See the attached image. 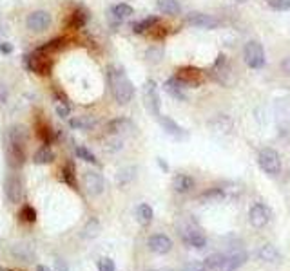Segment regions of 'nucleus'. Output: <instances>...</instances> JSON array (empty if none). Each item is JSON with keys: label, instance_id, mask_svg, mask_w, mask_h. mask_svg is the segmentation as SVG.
Returning a JSON list of instances; mask_svg holds the SVG:
<instances>
[{"label": "nucleus", "instance_id": "nucleus-8", "mask_svg": "<svg viewBox=\"0 0 290 271\" xmlns=\"http://www.w3.org/2000/svg\"><path fill=\"white\" fill-rule=\"evenodd\" d=\"M51 22H53L51 15L47 11H44V9H38V11H33L28 16L26 26H28V29L31 33H44L51 27Z\"/></svg>", "mask_w": 290, "mask_h": 271}, {"label": "nucleus", "instance_id": "nucleus-45", "mask_svg": "<svg viewBox=\"0 0 290 271\" xmlns=\"http://www.w3.org/2000/svg\"><path fill=\"white\" fill-rule=\"evenodd\" d=\"M8 98H9V91L8 87L0 81V103H8Z\"/></svg>", "mask_w": 290, "mask_h": 271}, {"label": "nucleus", "instance_id": "nucleus-18", "mask_svg": "<svg viewBox=\"0 0 290 271\" xmlns=\"http://www.w3.org/2000/svg\"><path fill=\"white\" fill-rule=\"evenodd\" d=\"M11 253L16 257L18 260H22V262H31L33 257H35V252H33V246L31 244H13L11 248Z\"/></svg>", "mask_w": 290, "mask_h": 271}, {"label": "nucleus", "instance_id": "nucleus-10", "mask_svg": "<svg viewBox=\"0 0 290 271\" xmlns=\"http://www.w3.org/2000/svg\"><path fill=\"white\" fill-rule=\"evenodd\" d=\"M82 185H84V188H86L87 194L93 195V197L100 195L103 192V188H106V183H103L102 174H98V172H94V170L84 172Z\"/></svg>", "mask_w": 290, "mask_h": 271}, {"label": "nucleus", "instance_id": "nucleus-42", "mask_svg": "<svg viewBox=\"0 0 290 271\" xmlns=\"http://www.w3.org/2000/svg\"><path fill=\"white\" fill-rule=\"evenodd\" d=\"M98 271H116V267H114V262L111 259H100Z\"/></svg>", "mask_w": 290, "mask_h": 271}, {"label": "nucleus", "instance_id": "nucleus-49", "mask_svg": "<svg viewBox=\"0 0 290 271\" xmlns=\"http://www.w3.org/2000/svg\"><path fill=\"white\" fill-rule=\"evenodd\" d=\"M36 271H51V269H49L47 266H42V264H40V266H36Z\"/></svg>", "mask_w": 290, "mask_h": 271}, {"label": "nucleus", "instance_id": "nucleus-44", "mask_svg": "<svg viewBox=\"0 0 290 271\" xmlns=\"http://www.w3.org/2000/svg\"><path fill=\"white\" fill-rule=\"evenodd\" d=\"M205 269H207V267H205V262L203 264L201 262H191L183 267V271H205Z\"/></svg>", "mask_w": 290, "mask_h": 271}, {"label": "nucleus", "instance_id": "nucleus-16", "mask_svg": "<svg viewBox=\"0 0 290 271\" xmlns=\"http://www.w3.org/2000/svg\"><path fill=\"white\" fill-rule=\"evenodd\" d=\"M209 127L212 128L218 134H231L232 128H234V123L229 116H216L214 120L209 121Z\"/></svg>", "mask_w": 290, "mask_h": 271}, {"label": "nucleus", "instance_id": "nucleus-43", "mask_svg": "<svg viewBox=\"0 0 290 271\" xmlns=\"http://www.w3.org/2000/svg\"><path fill=\"white\" fill-rule=\"evenodd\" d=\"M220 197H223V192L218 188L211 190V192H205V194L201 195V199H207V201H211V199H220Z\"/></svg>", "mask_w": 290, "mask_h": 271}, {"label": "nucleus", "instance_id": "nucleus-29", "mask_svg": "<svg viewBox=\"0 0 290 271\" xmlns=\"http://www.w3.org/2000/svg\"><path fill=\"white\" fill-rule=\"evenodd\" d=\"M183 240L189 244V246H192V248H203L205 246V237L201 235L200 232H196V230H189V232L183 233Z\"/></svg>", "mask_w": 290, "mask_h": 271}, {"label": "nucleus", "instance_id": "nucleus-23", "mask_svg": "<svg viewBox=\"0 0 290 271\" xmlns=\"http://www.w3.org/2000/svg\"><path fill=\"white\" fill-rule=\"evenodd\" d=\"M156 6L163 15H169V16H176L181 13V4L178 0H158Z\"/></svg>", "mask_w": 290, "mask_h": 271}, {"label": "nucleus", "instance_id": "nucleus-30", "mask_svg": "<svg viewBox=\"0 0 290 271\" xmlns=\"http://www.w3.org/2000/svg\"><path fill=\"white\" fill-rule=\"evenodd\" d=\"M153 217H154V212H153V208H151L149 205H138V208H136V219H138V222H140L141 226H147V224H151V221H153Z\"/></svg>", "mask_w": 290, "mask_h": 271}, {"label": "nucleus", "instance_id": "nucleus-4", "mask_svg": "<svg viewBox=\"0 0 290 271\" xmlns=\"http://www.w3.org/2000/svg\"><path fill=\"white\" fill-rule=\"evenodd\" d=\"M174 78L178 80L181 87H200L205 80V71L198 69V67L192 65H183L180 69H176L174 73Z\"/></svg>", "mask_w": 290, "mask_h": 271}, {"label": "nucleus", "instance_id": "nucleus-19", "mask_svg": "<svg viewBox=\"0 0 290 271\" xmlns=\"http://www.w3.org/2000/svg\"><path fill=\"white\" fill-rule=\"evenodd\" d=\"M258 259L263 260V262H278L281 259V253L272 244H263L261 248L258 250Z\"/></svg>", "mask_w": 290, "mask_h": 271}, {"label": "nucleus", "instance_id": "nucleus-31", "mask_svg": "<svg viewBox=\"0 0 290 271\" xmlns=\"http://www.w3.org/2000/svg\"><path fill=\"white\" fill-rule=\"evenodd\" d=\"M87 22V13L84 9H76L73 15H71V20H69V27L71 29H82Z\"/></svg>", "mask_w": 290, "mask_h": 271}, {"label": "nucleus", "instance_id": "nucleus-15", "mask_svg": "<svg viewBox=\"0 0 290 271\" xmlns=\"http://www.w3.org/2000/svg\"><path fill=\"white\" fill-rule=\"evenodd\" d=\"M107 130H109L113 136H126L134 130V125H133V121L127 120V118H116V120L107 123Z\"/></svg>", "mask_w": 290, "mask_h": 271}, {"label": "nucleus", "instance_id": "nucleus-5", "mask_svg": "<svg viewBox=\"0 0 290 271\" xmlns=\"http://www.w3.org/2000/svg\"><path fill=\"white\" fill-rule=\"evenodd\" d=\"M258 165L265 174L272 175V177L281 172V159H279V154L274 148H263V150H259Z\"/></svg>", "mask_w": 290, "mask_h": 271}, {"label": "nucleus", "instance_id": "nucleus-50", "mask_svg": "<svg viewBox=\"0 0 290 271\" xmlns=\"http://www.w3.org/2000/svg\"><path fill=\"white\" fill-rule=\"evenodd\" d=\"M234 2H239V4H241V2H247V0H234Z\"/></svg>", "mask_w": 290, "mask_h": 271}, {"label": "nucleus", "instance_id": "nucleus-33", "mask_svg": "<svg viewBox=\"0 0 290 271\" xmlns=\"http://www.w3.org/2000/svg\"><path fill=\"white\" fill-rule=\"evenodd\" d=\"M18 217L22 222H35L36 221V210L31 205H24L18 212Z\"/></svg>", "mask_w": 290, "mask_h": 271}, {"label": "nucleus", "instance_id": "nucleus-38", "mask_svg": "<svg viewBox=\"0 0 290 271\" xmlns=\"http://www.w3.org/2000/svg\"><path fill=\"white\" fill-rule=\"evenodd\" d=\"M134 168L133 167H129V168H123V170H120L118 172V183H120V185H127V183L131 181V179L134 177Z\"/></svg>", "mask_w": 290, "mask_h": 271}, {"label": "nucleus", "instance_id": "nucleus-36", "mask_svg": "<svg viewBox=\"0 0 290 271\" xmlns=\"http://www.w3.org/2000/svg\"><path fill=\"white\" fill-rule=\"evenodd\" d=\"M76 155H78L80 159H84V161L91 163V165H98V159H96V155H94L91 150H87L86 147H76Z\"/></svg>", "mask_w": 290, "mask_h": 271}, {"label": "nucleus", "instance_id": "nucleus-26", "mask_svg": "<svg viewBox=\"0 0 290 271\" xmlns=\"http://www.w3.org/2000/svg\"><path fill=\"white\" fill-rule=\"evenodd\" d=\"M158 22H160V20H158V16H147V18H143V20H140V22L133 24V33H136V35L149 33Z\"/></svg>", "mask_w": 290, "mask_h": 271}, {"label": "nucleus", "instance_id": "nucleus-21", "mask_svg": "<svg viewBox=\"0 0 290 271\" xmlns=\"http://www.w3.org/2000/svg\"><path fill=\"white\" fill-rule=\"evenodd\" d=\"M173 186L178 194H187V192H191L194 188V179L187 174H178L173 181Z\"/></svg>", "mask_w": 290, "mask_h": 271}, {"label": "nucleus", "instance_id": "nucleus-1", "mask_svg": "<svg viewBox=\"0 0 290 271\" xmlns=\"http://www.w3.org/2000/svg\"><path fill=\"white\" fill-rule=\"evenodd\" d=\"M107 81H109L111 94H113L114 101L120 105H127L134 96V85L133 81L127 78L126 71L122 67L111 65L107 69Z\"/></svg>", "mask_w": 290, "mask_h": 271}, {"label": "nucleus", "instance_id": "nucleus-17", "mask_svg": "<svg viewBox=\"0 0 290 271\" xmlns=\"http://www.w3.org/2000/svg\"><path fill=\"white\" fill-rule=\"evenodd\" d=\"M158 120H160L161 128H163V130L167 132V134L174 136V138H185V136H187V132H185L183 128H181L180 125L176 123V121L171 120L169 116H160Z\"/></svg>", "mask_w": 290, "mask_h": 271}, {"label": "nucleus", "instance_id": "nucleus-41", "mask_svg": "<svg viewBox=\"0 0 290 271\" xmlns=\"http://www.w3.org/2000/svg\"><path fill=\"white\" fill-rule=\"evenodd\" d=\"M56 114H58L62 120H67L71 114V108L69 105H67V101H60V103H56Z\"/></svg>", "mask_w": 290, "mask_h": 271}, {"label": "nucleus", "instance_id": "nucleus-48", "mask_svg": "<svg viewBox=\"0 0 290 271\" xmlns=\"http://www.w3.org/2000/svg\"><path fill=\"white\" fill-rule=\"evenodd\" d=\"M56 271H69V269H67V264L64 262L62 259L56 260Z\"/></svg>", "mask_w": 290, "mask_h": 271}, {"label": "nucleus", "instance_id": "nucleus-35", "mask_svg": "<svg viewBox=\"0 0 290 271\" xmlns=\"http://www.w3.org/2000/svg\"><path fill=\"white\" fill-rule=\"evenodd\" d=\"M145 56H147V60H149V62L158 63L161 58H163V49H161V47L153 46V47H149V49L145 51Z\"/></svg>", "mask_w": 290, "mask_h": 271}, {"label": "nucleus", "instance_id": "nucleus-25", "mask_svg": "<svg viewBox=\"0 0 290 271\" xmlns=\"http://www.w3.org/2000/svg\"><path fill=\"white\" fill-rule=\"evenodd\" d=\"M53 159H55V154H53V150L49 148V145H42V147L35 152V155H33V163H35V165H47V163H51Z\"/></svg>", "mask_w": 290, "mask_h": 271}, {"label": "nucleus", "instance_id": "nucleus-22", "mask_svg": "<svg viewBox=\"0 0 290 271\" xmlns=\"http://www.w3.org/2000/svg\"><path fill=\"white\" fill-rule=\"evenodd\" d=\"M69 127L75 130H91L96 127V120L93 116H76L69 120Z\"/></svg>", "mask_w": 290, "mask_h": 271}, {"label": "nucleus", "instance_id": "nucleus-37", "mask_svg": "<svg viewBox=\"0 0 290 271\" xmlns=\"http://www.w3.org/2000/svg\"><path fill=\"white\" fill-rule=\"evenodd\" d=\"M62 179L67 183L69 186H73L75 188L76 186V181H75V168H73V165H66L62 170Z\"/></svg>", "mask_w": 290, "mask_h": 271}, {"label": "nucleus", "instance_id": "nucleus-6", "mask_svg": "<svg viewBox=\"0 0 290 271\" xmlns=\"http://www.w3.org/2000/svg\"><path fill=\"white\" fill-rule=\"evenodd\" d=\"M243 58L251 69H261L265 65V51H263L261 43L251 40V42L245 43L243 47Z\"/></svg>", "mask_w": 290, "mask_h": 271}, {"label": "nucleus", "instance_id": "nucleus-40", "mask_svg": "<svg viewBox=\"0 0 290 271\" xmlns=\"http://www.w3.org/2000/svg\"><path fill=\"white\" fill-rule=\"evenodd\" d=\"M267 2L276 11H288L290 9V0H267Z\"/></svg>", "mask_w": 290, "mask_h": 271}, {"label": "nucleus", "instance_id": "nucleus-7", "mask_svg": "<svg viewBox=\"0 0 290 271\" xmlns=\"http://www.w3.org/2000/svg\"><path fill=\"white\" fill-rule=\"evenodd\" d=\"M143 101H145V107L149 108L151 112L154 114L156 118H160V94H158V85L154 80H147L143 85Z\"/></svg>", "mask_w": 290, "mask_h": 271}, {"label": "nucleus", "instance_id": "nucleus-27", "mask_svg": "<svg viewBox=\"0 0 290 271\" xmlns=\"http://www.w3.org/2000/svg\"><path fill=\"white\" fill-rule=\"evenodd\" d=\"M225 262H227V255L221 253H214L205 260V267L211 271H225Z\"/></svg>", "mask_w": 290, "mask_h": 271}, {"label": "nucleus", "instance_id": "nucleus-11", "mask_svg": "<svg viewBox=\"0 0 290 271\" xmlns=\"http://www.w3.org/2000/svg\"><path fill=\"white\" fill-rule=\"evenodd\" d=\"M6 197L9 199L11 202H20L24 197V185H22V179L18 177L16 174H11L8 179H6Z\"/></svg>", "mask_w": 290, "mask_h": 271}, {"label": "nucleus", "instance_id": "nucleus-28", "mask_svg": "<svg viewBox=\"0 0 290 271\" xmlns=\"http://www.w3.org/2000/svg\"><path fill=\"white\" fill-rule=\"evenodd\" d=\"M133 13L134 11L129 4H116V6H113V9H111V18L116 20V22L120 24L123 18H129Z\"/></svg>", "mask_w": 290, "mask_h": 271}, {"label": "nucleus", "instance_id": "nucleus-24", "mask_svg": "<svg viewBox=\"0 0 290 271\" xmlns=\"http://www.w3.org/2000/svg\"><path fill=\"white\" fill-rule=\"evenodd\" d=\"M247 262V253L245 252H236L232 255H227V262H225V271H236Z\"/></svg>", "mask_w": 290, "mask_h": 271}, {"label": "nucleus", "instance_id": "nucleus-39", "mask_svg": "<svg viewBox=\"0 0 290 271\" xmlns=\"http://www.w3.org/2000/svg\"><path fill=\"white\" fill-rule=\"evenodd\" d=\"M149 33H151V36H153V38L161 40V38H165V36L169 35V27L167 26H160V22H158Z\"/></svg>", "mask_w": 290, "mask_h": 271}, {"label": "nucleus", "instance_id": "nucleus-34", "mask_svg": "<svg viewBox=\"0 0 290 271\" xmlns=\"http://www.w3.org/2000/svg\"><path fill=\"white\" fill-rule=\"evenodd\" d=\"M64 43H66V38H53V40H49L47 43H44L42 47H38L36 51H40V53H51V51L62 49Z\"/></svg>", "mask_w": 290, "mask_h": 271}, {"label": "nucleus", "instance_id": "nucleus-47", "mask_svg": "<svg viewBox=\"0 0 290 271\" xmlns=\"http://www.w3.org/2000/svg\"><path fill=\"white\" fill-rule=\"evenodd\" d=\"M281 69H283V73L290 76V56H286V58L281 62Z\"/></svg>", "mask_w": 290, "mask_h": 271}, {"label": "nucleus", "instance_id": "nucleus-46", "mask_svg": "<svg viewBox=\"0 0 290 271\" xmlns=\"http://www.w3.org/2000/svg\"><path fill=\"white\" fill-rule=\"evenodd\" d=\"M0 53H4V54L13 53V46H11V43H8V42H2V43H0Z\"/></svg>", "mask_w": 290, "mask_h": 271}, {"label": "nucleus", "instance_id": "nucleus-2", "mask_svg": "<svg viewBox=\"0 0 290 271\" xmlns=\"http://www.w3.org/2000/svg\"><path fill=\"white\" fill-rule=\"evenodd\" d=\"M26 143H28V130L20 125L9 130V159L15 167H22L26 163Z\"/></svg>", "mask_w": 290, "mask_h": 271}, {"label": "nucleus", "instance_id": "nucleus-12", "mask_svg": "<svg viewBox=\"0 0 290 271\" xmlns=\"http://www.w3.org/2000/svg\"><path fill=\"white\" fill-rule=\"evenodd\" d=\"M211 74L218 83H221V85H229V83H231V80H229V76H231V65H229L225 54H220V56H218L216 63L212 65Z\"/></svg>", "mask_w": 290, "mask_h": 271}, {"label": "nucleus", "instance_id": "nucleus-32", "mask_svg": "<svg viewBox=\"0 0 290 271\" xmlns=\"http://www.w3.org/2000/svg\"><path fill=\"white\" fill-rule=\"evenodd\" d=\"M98 233H100V222L96 221V219H91V221H87V224L84 226L82 237L84 239H94Z\"/></svg>", "mask_w": 290, "mask_h": 271}, {"label": "nucleus", "instance_id": "nucleus-13", "mask_svg": "<svg viewBox=\"0 0 290 271\" xmlns=\"http://www.w3.org/2000/svg\"><path fill=\"white\" fill-rule=\"evenodd\" d=\"M187 22L194 27H200V29H216V27L220 26V22L214 18L212 15H207V13H191L187 16Z\"/></svg>", "mask_w": 290, "mask_h": 271}, {"label": "nucleus", "instance_id": "nucleus-9", "mask_svg": "<svg viewBox=\"0 0 290 271\" xmlns=\"http://www.w3.org/2000/svg\"><path fill=\"white\" fill-rule=\"evenodd\" d=\"M272 212L267 205L263 202H256L251 210H248V221L254 228H265V226L271 222Z\"/></svg>", "mask_w": 290, "mask_h": 271}, {"label": "nucleus", "instance_id": "nucleus-14", "mask_svg": "<svg viewBox=\"0 0 290 271\" xmlns=\"http://www.w3.org/2000/svg\"><path fill=\"white\" fill-rule=\"evenodd\" d=\"M147 246H149L151 252L156 253V255H165V253H169L173 250V240L169 239L167 235H163V233H158V235L151 237Z\"/></svg>", "mask_w": 290, "mask_h": 271}, {"label": "nucleus", "instance_id": "nucleus-20", "mask_svg": "<svg viewBox=\"0 0 290 271\" xmlns=\"http://www.w3.org/2000/svg\"><path fill=\"white\" fill-rule=\"evenodd\" d=\"M163 89H165V93L167 94H171V96L174 98V100H180V101H187V96H185L183 94V87L180 85V83H178V80L176 78H169L167 81H165L163 83Z\"/></svg>", "mask_w": 290, "mask_h": 271}, {"label": "nucleus", "instance_id": "nucleus-3", "mask_svg": "<svg viewBox=\"0 0 290 271\" xmlns=\"http://www.w3.org/2000/svg\"><path fill=\"white\" fill-rule=\"evenodd\" d=\"M24 63H26V69L35 74H40V76L51 74V69H53V60L47 58V53H40V51H35L33 54H28V56L24 58Z\"/></svg>", "mask_w": 290, "mask_h": 271}]
</instances>
